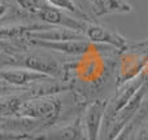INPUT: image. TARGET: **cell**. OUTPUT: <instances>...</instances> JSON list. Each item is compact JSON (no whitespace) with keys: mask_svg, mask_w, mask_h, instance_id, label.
<instances>
[{"mask_svg":"<svg viewBox=\"0 0 148 140\" xmlns=\"http://www.w3.org/2000/svg\"><path fill=\"white\" fill-rule=\"evenodd\" d=\"M62 101L57 95L34 99H21L16 94L1 95V117H29L38 120H57Z\"/></svg>","mask_w":148,"mask_h":140,"instance_id":"obj_1","label":"cell"},{"mask_svg":"<svg viewBox=\"0 0 148 140\" xmlns=\"http://www.w3.org/2000/svg\"><path fill=\"white\" fill-rule=\"evenodd\" d=\"M3 68H25V69L48 74L57 79L65 78L64 65L60 64L56 59L49 55L29 52L27 49L3 52L1 69Z\"/></svg>","mask_w":148,"mask_h":140,"instance_id":"obj_2","label":"cell"},{"mask_svg":"<svg viewBox=\"0 0 148 140\" xmlns=\"http://www.w3.org/2000/svg\"><path fill=\"white\" fill-rule=\"evenodd\" d=\"M1 140H87L82 115H78L70 125L56 127L38 134H14L1 131Z\"/></svg>","mask_w":148,"mask_h":140,"instance_id":"obj_3","label":"cell"},{"mask_svg":"<svg viewBox=\"0 0 148 140\" xmlns=\"http://www.w3.org/2000/svg\"><path fill=\"white\" fill-rule=\"evenodd\" d=\"M53 81H57V78L35 70L25 69V68H3L1 69L3 86L8 84L9 87H29L33 84Z\"/></svg>","mask_w":148,"mask_h":140,"instance_id":"obj_4","label":"cell"},{"mask_svg":"<svg viewBox=\"0 0 148 140\" xmlns=\"http://www.w3.org/2000/svg\"><path fill=\"white\" fill-rule=\"evenodd\" d=\"M108 104H109L108 100H95V101L86 104L83 113H82V122H83L87 140L100 139Z\"/></svg>","mask_w":148,"mask_h":140,"instance_id":"obj_5","label":"cell"},{"mask_svg":"<svg viewBox=\"0 0 148 140\" xmlns=\"http://www.w3.org/2000/svg\"><path fill=\"white\" fill-rule=\"evenodd\" d=\"M35 17L40 21L42 23H47L51 26H59V27H66V29H72V30L81 31L84 34L87 25L90 22L82 21L79 18L74 17L73 14L68 13L66 10L59 9L55 8L52 5L43 8L42 10H39L35 14Z\"/></svg>","mask_w":148,"mask_h":140,"instance_id":"obj_6","label":"cell"},{"mask_svg":"<svg viewBox=\"0 0 148 140\" xmlns=\"http://www.w3.org/2000/svg\"><path fill=\"white\" fill-rule=\"evenodd\" d=\"M57 120H38L29 117H1V131L14 134H38L51 128Z\"/></svg>","mask_w":148,"mask_h":140,"instance_id":"obj_7","label":"cell"},{"mask_svg":"<svg viewBox=\"0 0 148 140\" xmlns=\"http://www.w3.org/2000/svg\"><path fill=\"white\" fill-rule=\"evenodd\" d=\"M26 44L31 47L48 49V51L60 52L72 56H82L88 53L92 49V43L90 40H60V42H49V40H38V39H22Z\"/></svg>","mask_w":148,"mask_h":140,"instance_id":"obj_8","label":"cell"},{"mask_svg":"<svg viewBox=\"0 0 148 140\" xmlns=\"http://www.w3.org/2000/svg\"><path fill=\"white\" fill-rule=\"evenodd\" d=\"M87 40H90L94 44H107L117 49H126L127 42L122 35L118 33L110 31L103 26L97 25L96 22H90L84 30Z\"/></svg>","mask_w":148,"mask_h":140,"instance_id":"obj_9","label":"cell"},{"mask_svg":"<svg viewBox=\"0 0 148 140\" xmlns=\"http://www.w3.org/2000/svg\"><path fill=\"white\" fill-rule=\"evenodd\" d=\"M23 39H38V40H49V42H60V40H87L86 35L81 31L72 30L66 27L51 26L42 31L30 33Z\"/></svg>","mask_w":148,"mask_h":140,"instance_id":"obj_10","label":"cell"},{"mask_svg":"<svg viewBox=\"0 0 148 140\" xmlns=\"http://www.w3.org/2000/svg\"><path fill=\"white\" fill-rule=\"evenodd\" d=\"M94 16L100 17L113 13H130L131 5L126 0H88Z\"/></svg>","mask_w":148,"mask_h":140,"instance_id":"obj_11","label":"cell"},{"mask_svg":"<svg viewBox=\"0 0 148 140\" xmlns=\"http://www.w3.org/2000/svg\"><path fill=\"white\" fill-rule=\"evenodd\" d=\"M47 1L52 7L66 10L68 13L73 14L74 17L79 18V20L86 21V22H92L91 16L82 8V5L78 3V0H47Z\"/></svg>","mask_w":148,"mask_h":140,"instance_id":"obj_12","label":"cell"},{"mask_svg":"<svg viewBox=\"0 0 148 140\" xmlns=\"http://www.w3.org/2000/svg\"><path fill=\"white\" fill-rule=\"evenodd\" d=\"M14 1L17 3V5L21 9H23L25 12L30 13L33 16H35L43 8L51 5V4H48L47 0H14Z\"/></svg>","mask_w":148,"mask_h":140,"instance_id":"obj_13","label":"cell"},{"mask_svg":"<svg viewBox=\"0 0 148 140\" xmlns=\"http://www.w3.org/2000/svg\"><path fill=\"white\" fill-rule=\"evenodd\" d=\"M136 126H138V125H136V122L133 120L113 140H129V139H130V136H131V134H133L134 128H136Z\"/></svg>","mask_w":148,"mask_h":140,"instance_id":"obj_14","label":"cell"},{"mask_svg":"<svg viewBox=\"0 0 148 140\" xmlns=\"http://www.w3.org/2000/svg\"><path fill=\"white\" fill-rule=\"evenodd\" d=\"M129 140H148V123L139 126L135 131H133Z\"/></svg>","mask_w":148,"mask_h":140,"instance_id":"obj_15","label":"cell"},{"mask_svg":"<svg viewBox=\"0 0 148 140\" xmlns=\"http://www.w3.org/2000/svg\"><path fill=\"white\" fill-rule=\"evenodd\" d=\"M129 48L134 52H139V53H146L148 55V42L146 40H142V42H138V43H134L131 44Z\"/></svg>","mask_w":148,"mask_h":140,"instance_id":"obj_16","label":"cell"},{"mask_svg":"<svg viewBox=\"0 0 148 140\" xmlns=\"http://www.w3.org/2000/svg\"><path fill=\"white\" fill-rule=\"evenodd\" d=\"M146 42H148V39H146Z\"/></svg>","mask_w":148,"mask_h":140,"instance_id":"obj_17","label":"cell"}]
</instances>
